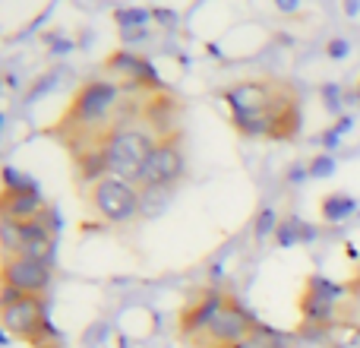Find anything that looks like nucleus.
Returning <instances> with one entry per match:
<instances>
[{
  "label": "nucleus",
  "instance_id": "nucleus-1",
  "mask_svg": "<svg viewBox=\"0 0 360 348\" xmlns=\"http://www.w3.org/2000/svg\"><path fill=\"white\" fill-rule=\"evenodd\" d=\"M231 108L240 137H262L272 143H291L300 137L304 124V105L300 92L285 80L259 76V80H240L221 92Z\"/></svg>",
  "mask_w": 360,
  "mask_h": 348
},
{
  "label": "nucleus",
  "instance_id": "nucleus-2",
  "mask_svg": "<svg viewBox=\"0 0 360 348\" xmlns=\"http://www.w3.org/2000/svg\"><path fill=\"white\" fill-rule=\"evenodd\" d=\"M124 95L127 92L114 80H86L67 111L48 127V137L67 149L70 162L89 152H105L108 139L120 130L117 111Z\"/></svg>",
  "mask_w": 360,
  "mask_h": 348
},
{
  "label": "nucleus",
  "instance_id": "nucleus-3",
  "mask_svg": "<svg viewBox=\"0 0 360 348\" xmlns=\"http://www.w3.org/2000/svg\"><path fill=\"white\" fill-rule=\"evenodd\" d=\"M0 330H6L10 339H19L32 348L51 342V339H60L48 320L44 298L19 294L13 288H0Z\"/></svg>",
  "mask_w": 360,
  "mask_h": 348
},
{
  "label": "nucleus",
  "instance_id": "nucleus-4",
  "mask_svg": "<svg viewBox=\"0 0 360 348\" xmlns=\"http://www.w3.org/2000/svg\"><path fill=\"white\" fill-rule=\"evenodd\" d=\"M158 137L143 124H133L117 130L105 146V162H108V178H120L127 184H139L143 168L149 162L152 149H155Z\"/></svg>",
  "mask_w": 360,
  "mask_h": 348
},
{
  "label": "nucleus",
  "instance_id": "nucleus-5",
  "mask_svg": "<svg viewBox=\"0 0 360 348\" xmlns=\"http://www.w3.org/2000/svg\"><path fill=\"white\" fill-rule=\"evenodd\" d=\"M259 330V320L247 311L237 298H224L221 311L212 317V323L205 326L199 336L190 339V348H234L240 345L243 339H250Z\"/></svg>",
  "mask_w": 360,
  "mask_h": 348
},
{
  "label": "nucleus",
  "instance_id": "nucleus-6",
  "mask_svg": "<svg viewBox=\"0 0 360 348\" xmlns=\"http://www.w3.org/2000/svg\"><path fill=\"white\" fill-rule=\"evenodd\" d=\"M89 209L111 225H130L139 212V187L120 178H101L89 187Z\"/></svg>",
  "mask_w": 360,
  "mask_h": 348
},
{
  "label": "nucleus",
  "instance_id": "nucleus-7",
  "mask_svg": "<svg viewBox=\"0 0 360 348\" xmlns=\"http://www.w3.org/2000/svg\"><path fill=\"white\" fill-rule=\"evenodd\" d=\"M184 174H186V146H184V130H177L155 143L136 187H171L174 190V184Z\"/></svg>",
  "mask_w": 360,
  "mask_h": 348
},
{
  "label": "nucleus",
  "instance_id": "nucleus-8",
  "mask_svg": "<svg viewBox=\"0 0 360 348\" xmlns=\"http://www.w3.org/2000/svg\"><path fill=\"white\" fill-rule=\"evenodd\" d=\"M101 67H105V73L114 76V82L124 92H158V89H165L155 67L143 54H136V51H127V48L111 51Z\"/></svg>",
  "mask_w": 360,
  "mask_h": 348
},
{
  "label": "nucleus",
  "instance_id": "nucleus-9",
  "mask_svg": "<svg viewBox=\"0 0 360 348\" xmlns=\"http://www.w3.org/2000/svg\"><path fill=\"white\" fill-rule=\"evenodd\" d=\"M51 279H54V266L32 256H0V288H13L19 294H35L44 298Z\"/></svg>",
  "mask_w": 360,
  "mask_h": 348
},
{
  "label": "nucleus",
  "instance_id": "nucleus-10",
  "mask_svg": "<svg viewBox=\"0 0 360 348\" xmlns=\"http://www.w3.org/2000/svg\"><path fill=\"white\" fill-rule=\"evenodd\" d=\"M342 294V285L329 282L326 275H307V285L300 292V317H304V326H316V330H329L335 323V301Z\"/></svg>",
  "mask_w": 360,
  "mask_h": 348
},
{
  "label": "nucleus",
  "instance_id": "nucleus-11",
  "mask_svg": "<svg viewBox=\"0 0 360 348\" xmlns=\"http://www.w3.org/2000/svg\"><path fill=\"white\" fill-rule=\"evenodd\" d=\"M180 114H184V101L171 89H158V92L143 95V127H149L158 139L184 130L180 127Z\"/></svg>",
  "mask_w": 360,
  "mask_h": 348
},
{
  "label": "nucleus",
  "instance_id": "nucleus-12",
  "mask_svg": "<svg viewBox=\"0 0 360 348\" xmlns=\"http://www.w3.org/2000/svg\"><path fill=\"white\" fill-rule=\"evenodd\" d=\"M224 298H228V294L218 292V288H202V292L193 294V298L186 301V304L180 307V313H177V330H180V336H184L186 342H190L193 336H199V333H202L205 326L212 323V317L221 311Z\"/></svg>",
  "mask_w": 360,
  "mask_h": 348
},
{
  "label": "nucleus",
  "instance_id": "nucleus-13",
  "mask_svg": "<svg viewBox=\"0 0 360 348\" xmlns=\"http://www.w3.org/2000/svg\"><path fill=\"white\" fill-rule=\"evenodd\" d=\"M44 209H48V203L38 190H6V187H0V218L35 222Z\"/></svg>",
  "mask_w": 360,
  "mask_h": 348
},
{
  "label": "nucleus",
  "instance_id": "nucleus-14",
  "mask_svg": "<svg viewBox=\"0 0 360 348\" xmlns=\"http://www.w3.org/2000/svg\"><path fill=\"white\" fill-rule=\"evenodd\" d=\"M313 237H316V228L307 225L304 218H297V216L281 218L278 228H275V244H278V247H294V244L313 241Z\"/></svg>",
  "mask_w": 360,
  "mask_h": 348
},
{
  "label": "nucleus",
  "instance_id": "nucleus-15",
  "mask_svg": "<svg viewBox=\"0 0 360 348\" xmlns=\"http://www.w3.org/2000/svg\"><path fill=\"white\" fill-rule=\"evenodd\" d=\"M354 212H357V199L351 197V193H329V197H323V203H319L323 222H345V218L354 216Z\"/></svg>",
  "mask_w": 360,
  "mask_h": 348
},
{
  "label": "nucleus",
  "instance_id": "nucleus-16",
  "mask_svg": "<svg viewBox=\"0 0 360 348\" xmlns=\"http://www.w3.org/2000/svg\"><path fill=\"white\" fill-rule=\"evenodd\" d=\"M171 197H174L171 187H139V212H143L146 218L162 216V212L168 209Z\"/></svg>",
  "mask_w": 360,
  "mask_h": 348
},
{
  "label": "nucleus",
  "instance_id": "nucleus-17",
  "mask_svg": "<svg viewBox=\"0 0 360 348\" xmlns=\"http://www.w3.org/2000/svg\"><path fill=\"white\" fill-rule=\"evenodd\" d=\"M22 244H25V222L0 218V256L22 254Z\"/></svg>",
  "mask_w": 360,
  "mask_h": 348
},
{
  "label": "nucleus",
  "instance_id": "nucleus-18",
  "mask_svg": "<svg viewBox=\"0 0 360 348\" xmlns=\"http://www.w3.org/2000/svg\"><path fill=\"white\" fill-rule=\"evenodd\" d=\"M329 345L332 348H360V323H348V320H335L329 326Z\"/></svg>",
  "mask_w": 360,
  "mask_h": 348
},
{
  "label": "nucleus",
  "instance_id": "nucleus-19",
  "mask_svg": "<svg viewBox=\"0 0 360 348\" xmlns=\"http://www.w3.org/2000/svg\"><path fill=\"white\" fill-rule=\"evenodd\" d=\"M0 187H6V190H38L35 180H32L25 171L13 168V165H4V168H0Z\"/></svg>",
  "mask_w": 360,
  "mask_h": 348
},
{
  "label": "nucleus",
  "instance_id": "nucleus-20",
  "mask_svg": "<svg viewBox=\"0 0 360 348\" xmlns=\"http://www.w3.org/2000/svg\"><path fill=\"white\" fill-rule=\"evenodd\" d=\"M120 29H149V19L152 13L149 10H139V6H124V10L114 13Z\"/></svg>",
  "mask_w": 360,
  "mask_h": 348
},
{
  "label": "nucleus",
  "instance_id": "nucleus-21",
  "mask_svg": "<svg viewBox=\"0 0 360 348\" xmlns=\"http://www.w3.org/2000/svg\"><path fill=\"white\" fill-rule=\"evenodd\" d=\"M275 228H278V216L272 212V206H262L259 216H256V222H253V235L266 237V235H275Z\"/></svg>",
  "mask_w": 360,
  "mask_h": 348
},
{
  "label": "nucleus",
  "instance_id": "nucleus-22",
  "mask_svg": "<svg viewBox=\"0 0 360 348\" xmlns=\"http://www.w3.org/2000/svg\"><path fill=\"white\" fill-rule=\"evenodd\" d=\"M332 171H335V159H332L329 152H319V156L307 165V174H310V178H329Z\"/></svg>",
  "mask_w": 360,
  "mask_h": 348
},
{
  "label": "nucleus",
  "instance_id": "nucleus-23",
  "mask_svg": "<svg viewBox=\"0 0 360 348\" xmlns=\"http://www.w3.org/2000/svg\"><path fill=\"white\" fill-rule=\"evenodd\" d=\"M348 54V42L345 38H332L329 42V57H345Z\"/></svg>",
  "mask_w": 360,
  "mask_h": 348
},
{
  "label": "nucleus",
  "instance_id": "nucleus-24",
  "mask_svg": "<svg viewBox=\"0 0 360 348\" xmlns=\"http://www.w3.org/2000/svg\"><path fill=\"white\" fill-rule=\"evenodd\" d=\"M304 178H310V174H307V168H300V165L288 171V180H294V184H297V180H304Z\"/></svg>",
  "mask_w": 360,
  "mask_h": 348
},
{
  "label": "nucleus",
  "instance_id": "nucleus-25",
  "mask_svg": "<svg viewBox=\"0 0 360 348\" xmlns=\"http://www.w3.org/2000/svg\"><path fill=\"white\" fill-rule=\"evenodd\" d=\"M152 16L162 19V23H174V13H168V10H152Z\"/></svg>",
  "mask_w": 360,
  "mask_h": 348
},
{
  "label": "nucleus",
  "instance_id": "nucleus-26",
  "mask_svg": "<svg viewBox=\"0 0 360 348\" xmlns=\"http://www.w3.org/2000/svg\"><path fill=\"white\" fill-rule=\"evenodd\" d=\"M38 348H63V342H60V339H51V342H41Z\"/></svg>",
  "mask_w": 360,
  "mask_h": 348
},
{
  "label": "nucleus",
  "instance_id": "nucleus-27",
  "mask_svg": "<svg viewBox=\"0 0 360 348\" xmlns=\"http://www.w3.org/2000/svg\"><path fill=\"white\" fill-rule=\"evenodd\" d=\"M6 342V336H4V333H0V345H4Z\"/></svg>",
  "mask_w": 360,
  "mask_h": 348
},
{
  "label": "nucleus",
  "instance_id": "nucleus-28",
  "mask_svg": "<svg viewBox=\"0 0 360 348\" xmlns=\"http://www.w3.org/2000/svg\"><path fill=\"white\" fill-rule=\"evenodd\" d=\"M0 124H4V114H0Z\"/></svg>",
  "mask_w": 360,
  "mask_h": 348
}]
</instances>
